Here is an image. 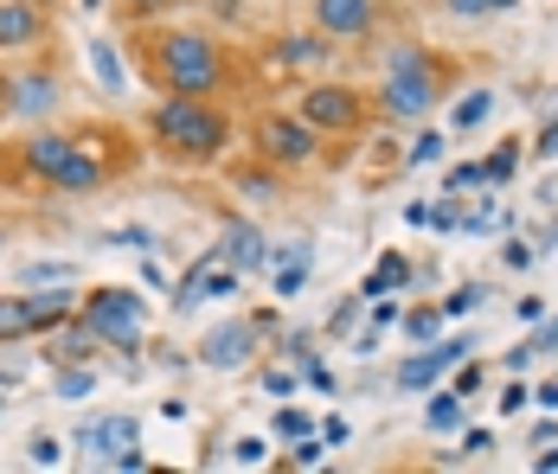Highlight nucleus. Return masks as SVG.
Here are the masks:
<instances>
[{"mask_svg":"<svg viewBox=\"0 0 558 474\" xmlns=\"http://www.w3.org/2000/svg\"><path fill=\"white\" fill-rule=\"evenodd\" d=\"M295 116L308 122V129H322L328 142H360V135H373L386 116H379V97L366 90V84H353V77H302L295 84Z\"/></svg>","mask_w":558,"mask_h":474,"instance_id":"5","label":"nucleus"},{"mask_svg":"<svg viewBox=\"0 0 558 474\" xmlns=\"http://www.w3.org/2000/svg\"><path fill=\"white\" fill-rule=\"evenodd\" d=\"M64 462V442H58L52 429H39L33 442H26V469H58Z\"/></svg>","mask_w":558,"mask_h":474,"instance_id":"40","label":"nucleus"},{"mask_svg":"<svg viewBox=\"0 0 558 474\" xmlns=\"http://www.w3.org/2000/svg\"><path fill=\"white\" fill-rule=\"evenodd\" d=\"M539 264V244H526V238H513L507 231V244H501V269H533Z\"/></svg>","mask_w":558,"mask_h":474,"instance_id":"44","label":"nucleus"},{"mask_svg":"<svg viewBox=\"0 0 558 474\" xmlns=\"http://www.w3.org/2000/svg\"><path fill=\"white\" fill-rule=\"evenodd\" d=\"M282 360H289V366H302V360H315V353H322V347H315V327H295V333H282V347H277Z\"/></svg>","mask_w":558,"mask_h":474,"instance_id":"42","label":"nucleus"},{"mask_svg":"<svg viewBox=\"0 0 558 474\" xmlns=\"http://www.w3.org/2000/svg\"><path fill=\"white\" fill-rule=\"evenodd\" d=\"M533 360H539V353H533V340H520L513 353H501V372H526Z\"/></svg>","mask_w":558,"mask_h":474,"instance_id":"52","label":"nucleus"},{"mask_svg":"<svg viewBox=\"0 0 558 474\" xmlns=\"http://www.w3.org/2000/svg\"><path fill=\"white\" fill-rule=\"evenodd\" d=\"M129 71L161 97H231L244 77V58L213 26H173V20H135L116 33Z\"/></svg>","mask_w":558,"mask_h":474,"instance_id":"1","label":"nucleus"},{"mask_svg":"<svg viewBox=\"0 0 558 474\" xmlns=\"http://www.w3.org/2000/svg\"><path fill=\"white\" fill-rule=\"evenodd\" d=\"M302 385H308V391H322V398H335L340 385H335V372H328V360H322V353H315V360H302Z\"/></svg>","mask_w":558,"mask_h":474,"instance_id":"43","label":"nucleus"},{"mask_svg":"<svg viewBox=\"0 0 558 474\" xmlns=\"http://www.w3.org/2000/svg\"><path fill=\"white\" fill-rule=\"evenodd\" d=\"M462 71H469V64L456 52H444V46H424V39L391 46L386 71H379V84H373L379 116H386V122H430V116L456 97Z\"/></svg>","mask_w":558,"mask_h":474,"instance_id":"3","label":"nucleus"},{"mask_svg":"<svg viewBox=\"0 0 558 474\" xmlns=\"http://www.w3.org/2000/svg\"><path fill=\"white\" fill-rule=\"evenodd\" d=\"M353 353L366 360V353H379V327H366V333H353Z\"/></svg>","mask_w":558,"mask_h":474,"instance_id":"56","label":"nucleus"},{"mask_svg":"<svg viewBox=\"0 0 558 474\" xmlns=\"http://www.w3.org/2000/svg\"><path fill=\"white\" fill-rule=\"evenodd\" d=\"M77 315L90 320V333L104 340V353H142L148 347V295L129 289V282L77 289Z\"/></svg>","mask_w":558,"mask_h":474,"instance_id":"6","label":"nucleus"},{"mask_svg":"<svg viewBox=\"0 0 558 474\" xmlns=\"http://www.w3.org/2000/svg\"><path fill=\"white\" fill-rule=\"evenodd\" d=\"M277 269H315V244H277Z\"/></svg>","mask_w":558,"mask_h":474,"instance_id":"46","label":"nucleus"},{"mask_svg":"<svg viewBox=\"0 0 558 474\" xmlns=\"http://www.w3.org/2000/svg\"><path fill=\"white\" fill-rule=\"evenodd\" d=\"M39 7H52V13H58V7H64V0H39Z\"/></svg>","mask_w":558,"mask_h":474,"instance_id":"63","label":"nucleus"},{"mask_svg":"<svg viewBox=\"0 0 558 474\" xmlns=\"http://www.w3.org/2000/svg\"><path fill=\"white\" fill-rule=\"evenodd\" d=\"M26 315H33V340H46L52 327L77 315V282H39V289H26Z\"/></svg>","mask_w":558,"mask_h":474,"instance_id":"15","label":"nucleus"},{"mask_svg":"<svg viewBox=\"0 0 558 474\" xmlns=\"http://www.w3.org/2000/svg\"><path fill=\"white\" fill-rule=\"evenodd\" d=\"M533 474H558V436H553V442H539V455H533Z\"/></svg>","mask_w":558,"mask_h":474,"instance_id":"53","label":"nucleus"},{"mask_svg":"<svg viewBox=\"0 0 558 474\" xmlns=\"http://www.w3.org/2000/svg\"><path fill=\"white\" fill-rule=\"evenodd\" d=\"M456 436H462V449H456V455H437V462H482V455L495 449V429H482V423H462Z\"/></svg>","mask_w":558,"mask_h":474,"instance_id":"35","label":"nucleus"},{"mask_svg":"<svg viewBox=\"0 0 558 474\" xmlns=\"http://www.w3.org/2000/svg\"><path fill=\"white\" fill-rule=\"evenodd\" d=\"M104 469H122V474H142L148 469V449H142V442H129V449H116L110 462H104Z\"/></svg>","mask_w":558,"mask_h":474,"instance_id":"48","label":"nucleus"},{"mask_svg":"<svg viewBox=\"0 0 558 474\" xmlns=\"http://www.w3.org/2000/svg\"><path fill=\"white\" fill-rule=\"evenodd\" d=\"M0 155H7V122H0Z\"/></svg>","mask_w":558,"mask_h":474,"instance_id":"62","label":"nucleus"},{"mask_svg":"<svg viewBox=\"0 0 558 474\" xmlns=\"http://www.w3.org/2000/svg\"><path fill=\"white\" fill-rule=\"evenodd\" d=\"M444 148H449L444 129H424V122H417V135L404 142V167H437V160H444Z\"/></svg>","mask_w":558,"mask_h":474,"instance_id":"29","label":"nucleus"},{"mask_svg":"<svg viewBox=\"0 0 558 474\" xmlns=\"http://www.w3.org/2000/svg\"><path fill=\"white\" fill-rule=\"evenodd\" d=\"M46 340H52V347H39V360H46V366H77V360H97V353H104V340L90 333V320H84V315H71L64 327H52Z\"/></svg>","mask_w":558,"mask_h":474,"instance_id":"17","label":"nucleus"},{"mask_svg":"<svg viewBox=\"0 0 558 474\" xmlns=\"http://www.w3.org/2000/svg\"><path fill=\"white\" fill-rule=\"evenodd\" d=\"M58 46V13L39 0H0V58H33Z\"/></svg>","mask_w":558,"mask_h":474,"instance_id":"11","label":"nucleus"},{"mask_svg":"<svg viewBox=\"0 0 558 474\" xmlns=\"http://www.w3.org/2000/svg\"><path fill=\"white\" fill-rule=\"evenodd\" d=\"M142 142L161 167L180 173H213L225 167L231 142H238V116L225 97H155L142 116Z\"/></svg>","mask_w":558,"mask_h":474,"instance_id":"2","label":"nucleus"},{"mask_svg":"<svg viewBox=\"0 0 558 474\" xmlns=\"http://www.w3.org/2000/svg\"><path fill=\"white\" fill-rule=\"evenodd\" d=\"M13 385H20V366H7V360H0V391H13Z\"/></svg>","mask_w":558,"mask_h":474,"instance_id":"60","label":"nucleus"},{"mask_svg":"<svg viewBox=\"0 0 558 474\" xmlns=\"http://www.w3.org/2000/svg\"><path fill=\"white\" fill-rule=\"evenodd\" d=\"M7 90H13V58H0V104H7Z\"/></svg>","mask_w":558,"mask_h":474,"instance_id":"59","label":"nucleus"},{"mask_svg":"<svg viewBox=\"0 0 558 474\" xmlns=\"http://www.w3.org/2000/svg\"><path fill=\"white\" fill-rule=\"evenodd\" d=\"M533 353L539 360H558V315L546 308V320H533Z\"/></svg>","mask_w":558,"mask_h":474,"instance_id":"45","label":"nucleus"},{"mask_svg":"<svg viewBox=\"0 0 558 474\" xmlns=\"http://www.w3.org/2000/svg\"><path fill=\"white\" fill-rule=\"evenodd\" d=\"M270 462V436H238L231 442V469H264Z\"/></svg>","mask_w":558,"mask_h":474,"instance_id":"41","label":"nucleus"},{"mask_svg":"<svg viewBox=\"0 0 558 474\" xmlns=\"http://www.w3.org/2000/svg\"><path fill=\"white\" fill-rule=\"evenodd\" d=\"M482 385H488V366L469 353V360H456V378H449V391H462V398H482Z\"/></svg>","mask_w":558,"mask_h":474,"instance_id":"38","label":"nucleus"},{"mask_svg":"<svg viewBox=\"0 0 558 474\" xmlns=\"http://www.w3.org/2000/svg\"><path fill=\"white\" fill-rule=\"evenodd\" d=\"M71 135H77V148H71L64 167L46 180L52 199H97V193L122 186V180L148 160L142 129H122V122H71Z\"/></svg>","mask_w":558,"mask_h":474,"instance_id":"4","label":"nucleus"},{"mask_svg":"<svg viewBox=\"0 0 558 474\" xmlns=\"http://www.w3.org/2000/svg\"><path fill=\"white\" fill-rule=\"evenodd\" d=\"M469 423V398L462 391H449V385H430V404H424V429L430 436H456Z\"/></svg>","mask_w":558,"mask_h":474,"instance_id":"21","label":"nucleus"},{"mask_svg":"<svg viewBox=\"0 0 558 474\" xmlns=\"http://www.w3.org/2000/svg\"><path fill=\"white\" fill-rule=\"evenodd\" d=\"M308 26L322 39H335L340 52H360L379 39L386 26V0H308Z\"/></svg>","mask_w":558,"mask_h":474,"instance_id":"10","label":"nucleus"},{"mask_svg":"<svg viewBox=\"0 0 558 474\" xmlns=\"http://www.w3.org/2000/svg\"><path fill=\"white\" fill-rule=\"evenodd\" d=\"M322 462H328V442H322V429L295 436V442H289V455H282V469H322Z\"/></svg>","mask_w":558,"mask_h":474,"instance_id":"34","label":"nucleus"},{"mask_svg":"<svg viewBox=\"0 0 558 474\" xmlns=\"http://www.w3.org/2000/svg\"><path fill=\"white\" fill-rule=\"evenodd\" d=\"M398 327H404V347H430V340L449 327V315L437 308V302H411V308L398 315Z\"/></svg>","mask_w":558,"mask_h":474,"instance_id":"23","label":"nucleus"},{"mask_svg":"<svg viewBox=\"0 0 558 474\" xmlns=\"http://www.w3.org/2000/svg\"><path fill=\"white\" fill-rule=\"evenodd\" d=\"M513 315L533 327V320H546V302H539V295H520V308H513Z\"/></svg>","mask_w":558,"mask_h":474,"instance_id":"55","label":"nucleus"},{"mask_svg":"<svg viewBox=\"0 0 558 474\" xmlns=\"http://www.w3.org/2000/svg\"><path fill=\"white\" fill-rule=\"evenodd\" d=\"M449 20H488V13H507V7H520V0H437Z\"/></svg>","mask_w":558,"mask_h":474,"instance_id":"37","label":"nucleus"},{"mask_svg":"<svg viewBox=\"0 0 558 474\" xmlns=\"http://www.w3.org/2000/svg\"><path fill=\"white\" fill-rule=\"evenodd\" d=\"M360 308H366V295H360V289H353V295H340V308H335V315H328V333H347V327H353V315H360Z\"/></svg>","mask_w":558,"mask_h":474,"instance_id":"47","label":"nucleus"},{"mask_svg":"<svg viewBox=\"0 0 558 474\" xmlns=\"http://www.w3.org/2000/svg\"><path fill=\"white\" fill-rule=\"evenodd\" d=\"M335 52H340V46H335V39H322L315 26H289V33L270 39V64L289 71L295 84H302V77H322V71L335 64Z\"/></svg>","mask_w":558,"mask_h":474,"instance_id":"13","label":"nucleus"},{"mask_svg":"<svg viewBox=\"0 0 558 474\" xmlns=\"http://www.w3.org/2000/svg\"><path fill=\"white\" fill-rule=\"evenodd\" d=\"M404 224H430V199H411L404 206Z\"/></svg>","mask_w":558,"mask_h":474,"instance_id":"57","label":"nucleus"},{"mask_svg":"<svg viewBox=\"0 0 558 474\" xmlns=\"http://www.w3.org/2000/svg\"><path fill=\"white\" fill-rule=\"evenodd\" d=\"M257 385H264L270 398H295V391H302V372L277 366V360H257Z\"/></svg>","mask_w":558,"mask_h":474,"instance_id":"32","label":"nucleus"},{"mask_svg":"<svg viewBox=\"0 0 558 474\" xmlns=\"http://www.w3.org/2000/svg\"><path fill=\"white\" fill-rule=\"evenodd\" d=\"M142 289H155V295H168V289H173V282H168V269L155 264V251L142 257Z\"/></svg>","mask_w":558,"mask_h":474,"instance_id":"49","label":"nucleus"},{"mask_svg":"<svg viewBox=\"0 0 558 474\" xmlns=\"http://www.w3.org/2000/svg\"><path fill=\"white\" fill-rule=\"evenodd\" d=\"M58 104H64V64H58V46L33 52L26 64H13V90L0 104V122H52Z\"/></svg>","mask_w":558,"mask_h":474,"instance_id":"9","label":"nucleus"},{"mask_svg":"<svg viewBox=\"0 0 558 474\" xmlns=\"http://www.w3.org/2000/svg\"><path fill=\"white\" fill-rule=\"evenodd\" d=\"M180 7H193V0H110L116 26H135V20H173Z\"/></svg>","mask_w":558,"mask_h":474,"instance_id":"28","label":"nucleus"},{"mask_svg":"<svg viewBox=\"0 0 558 474\" xmlns=\"http://www.w3.org/2000/svg\"><path fill=\"white\" fill-rule=\"evenodd\" d=\"M475 186H482V160H456V167L444 173V193H449V199H469Z\"/></svg>","mask_w":558,"mask_h":474,"instance_id":"36","label":"nucleus"},{"mask_svg":"<svg viewBox=\"0 0 558 474\" xmlns=\"http://www.w3.org/2000/svg\"><path fill=\"white\" fill-rule=\"evenodd\" d=\"M264 340H277V315H225L219 327L199 333L193 366L206 372H244L264 360Z\"/></svg>","mask_w":558,"mask_h":474,"instance_id":"8","label":"nucleus"},{"mask_svg":"<svg viewBox=\"0 0 558 474\" xmlns=\"http://www.w3.org/2000/svg\"><path fill=\"white\" fill-rule=\"evenodd\" d=\"M315 429H322V442H328V449H340V442L353 436V429H347V417H340V411H335V417H322V423H315Z\"/></svg>","mask_w":558,"mask_h":474,"instance_id":"51","label":"nucleus"},{"mask_svg":"<svg viewBox=\"0 0 558 474\" xmlns=\"http://www.w3.org/2000/svg\"><path fill=\"white\" fill-rule=\"evenodd\" d=\"M77 7H90V13H104V7H110V0H77Z\"/></svg>","mask_w":558,"mask_h":474,"instance_id":"61","label":"nucleus"},{"mask_svg":"<svg viewBox=\"0 0 558 474\" xmlns=\"http://www.w3.org/2000/svg\"><path fill=\"white\" fill-rule=\"evenodd\" d=\"M475 347H482L475 333H437L430 347H417V353H404V360H398L391 385H398V391H430V385H437L456 360H469Z\"/></svg>","mask_w":558,"mask_h":474,"instance_id":"12","label":"nucleus"},{"mask_svg":"<svg viewBox=\"0 0 558 474\" xmlns=\"http://www.w3.org/2000/svg\"><path fill=\"white\" fill-rule=\"evenodd\" d=\"M97 244H110V251H135V257H148V251H161V238L148 231V224H110Z\"/></svg>","mask_w":558,"mask_h":474,"instance_id":"30","label":"nucleus"},{"mask_svg":"<svg viewBox=\"0 0 558 474\" xmlns=\"http://www.w3.org/2000/svg\"><path fill=\"white\" fill-rule=\"evenodd\" d=\"M129 442H142V417H129V411H110V417H84L77 423V449L104 469L116 449H129Z\"/></svg>","mask_w":558,"mask_h":474,"instance_id":"14","label":"nucleus"},{"mask_svg":"<svg viewBox=\"0 0 558 474\" xmlns=\"http://www.w3.org/2000/svg\"><path fill=\"white\" fill-rule=\"evenodd\" d=\"M282 186H289V173L282 167H270V160H244V167H231V193L244 199V206H277Z\"/></svg>","mask_w":558,"mask_h":474,"instance_id":"18","label":"nucleus"},{"mask_svg":"<svg viewBox=\"0 0 558 474\" xmlns=\"http://www.w3.org/2000/svg\"><path fill=\"white\" fill-rule=\"evenodd\" d=\"M488 295H495V289H488V282H482V276H469V282H456V289H449V295H437V308H444L449 320H462V315H475V308H482V302H488Z\"/></svg>","mask_w":558,"mask_h":474,"instance_id":"26","label":"nucleus"},{"mask_svg":"<svg viewBox=\"0 0 558 474\" xmlns=\"http://www.w3.org/2000/svg\"><path fill=\"white\" fill-rule=\"evenodd\" d=\"M219 257L231 269H244V276H264V269H270V244H264V231H257L251 218H231L225 238H219Z\"/></svg>","mask_w":558,"mask_h":474,"instance_id":"16","label":"nucleus"},{"mask_svg":"<svg viewBox=\"0 0 558 474\" xmlns=\"http://www.w3.org/2000/svg\"><path fill=\"white\" fill-rule=\"evenodd\" d=\"M97 385H104L97 360H77V366H52V398H58V404H84V398H97Z\"/></svg>","mask_w":558,"mask_h":474,"instance_id":"22","label":"nucleus"},{"mask_svg":"<svg viewBox=\"0 0 558 474\" xmlns=\"http://www.w3.org/2000/svg\"><path fill=\"white\" fill-rule=\"evenodd\" d=\"M308 429H315V417H308L295 398H282L277 417H270V436H277V442H295V436H308Z\"/></svg>","mask_w":558,"mask_h":474,"instance_id":"31","label":"nucleus"},{"mask_svg":"<svg viewBox=\"0 0 558 474\" xmlns=\"http://www.w3.org/2000/svg\"><path fill=\"white\" fill-rule=\"evenodd\" d=\"M39 282H77V264H64V257H39V264L20 269V289H39Z\"/></svg>","mask_w":558,"mask_h":474,"instance_id":"33","label":"nucleus"},{"mask_svg":"<svg viewBox=\"0 0 558 474\" xmlns=\"http://www.w3.org/2000/svg\"><path fill=\"white\" fill-rule=\"evenodd\" d=\"M26 340H33L26 295H0V347H26Z\"/></svg>","mask_w":558,"mask_h":474,"instance_id":"27","label":"nucleus"},{"mask_svg":"<svg viewBox=\"0 0 558 474\" xmlns=\"http://www.w3.org/2000/svg\"><path fill=\"white\" fill-rule=\"evenodd\" d=\"M533 404H539V411H558V378H539V385H533Z\"/></svg>","mask_w":558,"mask_h":474,"instance_id":"54","label":"nucleus"},{"mask_svg":"<svg viewBox=\"0 0 558 474\" xmlns=\"http://www.w3.org/2000/svg\"><path fill=\"white\" fill-rule=\"evenodd\" d=\"M366 315H373V327H391V320L404 315V308H398L391 295H373V302H366Z\"/></svg>","mask_w":558,"mask_h":474,"instance_id":"50","label":"nucleus"},{"mask_svg":"<svg viewBox=\"0 0 558 474\" xmlns=\"http://www.w3.org/2000/svg\"><path fill=\"white\" fill-rule=\"evenodd\" d=\"M411 276H417V269H411V257H404V251H386V257H379V269H373V276H366V282H360V295H366V302H373V295H391V289H398V282H404V289H411Z\"/></svg>","mask_w":558,"mask_h":474,"instance_id":"24","label":"nucleus"},{"mask_svg":"<svg viewBox=\"0 0 558 474\" xmlns=\"http://www.w3.org/2000/svg\"><path fill=\"white\" fill-rule=\"evenodd\" d=\"M251 155L282 167V173H315L328 155V135L322 129H308L295 109H257L251 116Z\"/></svg>","mask_w":558,"mask_h":474,"instance_id":"7","label":"nucleus"},{"mask_svg":"<svg viewBox=\"0 0 558 474\" xmlns=\"http://www.w3.org/2000/svg\"><path fill=\"white\" fill-rule=\"evenodd\" d=\"M546 251H558V218L546 224V231H539V257H546Z\"/></svg>","mask_w":558,"mask_h":474,"instance_id":"58","label":"nucleus"},{"mask_svg":"<svg viewBox=\"0 0 558 474\" xmlns=\"http://www.w3.org/2000/svg\"><path fill=\"white\" fill-rule=\"evenodd\" d=\"M526 404H533V385H526L520 372H507V385H501V398H495V411H501V417H520Z\"/></svg>","mask_w":558,"mask_h":474,"instance_id":"39","label":"nucleus"},{"mask_svg":"<svg viewBox=\"0 0 558 474\" xmlns=\"http://www.w3.org/2000/svg\"><path fill=\"white\" fill-rule=\"evenodd\" d=\"M520 167H526V148H520V142H501V148H488V155H482V186H488V193H501V186L513 180V173H520Z\"/></svg>","mask_w":558,"mask_h":474,"instance_id":"25","label":"nucleus"},{"mask_svg":"<svg viewBox=\"0 0 558 474\" xmlns=\"http://www.w3.org/2000/svg\"><path fill=\"white\" fill-rule=\"evenodd\" d=\"M90 71H97V84H104L110 97H122V90H129V77H135V71H129V58H122V39H104V33L90 39Z\"/></svg>","mask_w":558,"mask_h":474,"instance_id":"20","label":"nucleus"},{"mask_svg":"<svg viewBox=\"0 0 558 474\" xmlns=\"http://www.w3.org/2000/svg\"><path fill=\"white\" fill-rule=\"evenodd\" d=\"M495 104H501L495 84H469L462 97H449V135H475V129L495 116Z\"/></svg>","mask_w":558,"mask_h":474,"instance_id":"19","label":"nucleus"}]
</instances>
